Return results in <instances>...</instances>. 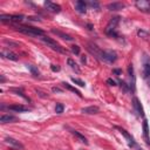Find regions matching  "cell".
Wrapping results in <instances>:
<instances>
[{"label":"cell","instance_id":"cell-1","mask_svg":"<svg viewBox=\"0 0 150 150\" xmlns=\"http://www.w3.org/2000/svg\"><path fill=\"white\" fill-rule=\"evenodd\" d=\"M16 31H19L20 33H24L26 35H29V37H33V38L43 37V35H45V32L42 29L32 27V26H18Z\"/></svg>","mask_w":150,"mask_h":150},{"label":"cell","instance_id":"cell-2","mask_svg":"<svg viewBox=\"0 0 150 150\" xmlns=\"http://www.w3.org/2000/svg\"><path fill=\"white\" fill-rule=\"evenodd\" d=\"M120 19H121L120 16H114L108 22L107 28H105V33H107L109 37H113V38H117L119 37L117 33H116V27H117V25L120 24Z\"/></svg>","mask_w":150,"mask_h":150},{"label":"cell","instance_id":"cell-3","mask_svg":"<svg viewBox=\"0 0 150 150\" xmlns=\"http://www.w3.org/2000/svg\"><path fill=\"white\" fill-rule=\"evenodd\" d=\"M87 50L92 55H94L96 59L103 61V50L98 45H95L94 42H87Z\"/></svg>","mask_w":150,"mask_h":150},{"label":"cell","instance_id":"cell-4","mask_svg":"<svg viewBox=\"0 0 150 150\" xmlns=\"http://www.w3.org/2000/svg\"><path fill=\"white\" fill-rule=\"evenodd\" d=\"M41 40L45 42L48 47H50L53 50H56V52H59V53H64V54H66V53H67V50H65L55 40H53V39H50V38H47V37H42Z\"/></svg>","mask_w":150,"mask_h":150},{"label":"cell","instance_id":"cell-5","mask_svg":"<svg viewBox=\"0 0 150 150\" xmlns=\"http://www.w3.org/2000/svg\"><path fill=\"white\" fill-rule=\"evenodd\" d=\"M117 60V54L114 50H103V61L109 64H114Z\"/></svg>","mask_w":150,"mask_h":150},{"label":"cell","instance_id":"cell-6","mask_svg":"<svg viewBox=\"0 0 150 150\" xmlns=\"http://www.w3.org/2000/svg\"><path fill=\"white\" fill-rule=\"evenodd\" d=\"M135 5L141 12L150 13V1L149 0H137Z\"/></svg>","mask_w":150,"mask_h":150},{"label":"cell","instance_id":"cell-7","mask_svg":"<svg viewBox=\"0 0 150 150\" xmlns=\"http://www.w3.org/2000/svg\"><path fill=\"white\" fill-rule=\"evenodd\" d=\"M45 7L52 13H59L61 11V6L54 3H50V1H45Z\"/></svg>","mask_w":150,"mask_h":150},{"label":"cell","instance_id":"cell-8","mask_svg":"<svg viewBox=\"0 0 150 150\" xmlns=\"http://www.w3.org/2000/svg\"><path fill=\"white\" fill-rule=\"evenodd\" d=\"M7 109L8 110H12V111H15V113H25V111H28L29 110L28 107H25V105H21V104H12V105H8Z\"/></svg>","mask_w":150,"mask_h":150},{"label":"cell","instance_id":"cell-9","mask_svg":"<svg viewBox=\"0 0 150 150\" xmlns=\"http://www.w3.org/2000/svg\"><path fill=\"white\" fill-rule=\"evenodd\" d=\"M126 7V4H123V3H120V1H115V3H110L108 4L107 8L109 11H120L122 10V8H124Z\"/></svg>","mask_w":150,"mask_h":150},{"label":"cell","instance_id":"cell-10","mask_svg":"<svg viewBox=\"0 0 150 150\" xmlns=\"http://www.w3.org/2000/svg\"><path fill=\"white\" fill-rule=\"evenodd\" d=\"M100 111V108L98 105H90V107H86L81 109L82 114H88V115H93V114H98Z\"/></svg>","mask_w":150,"mask_h":150},{"label":"cell","instance_id":"cell-11","mask_svg":"<svg viewBox=\"0 0 150 150\" xmlns=\"http://www.w3.org/2000/svg\"><path fill=\"white\" fill-rule=\"evenodd\" d=\"M5 141H6V143L13 145V147H14V148H16V149H24V145L19 142V141L14 140L13 137H6V138H5Z\"/></svg>","mask_w":150,"mask_h":150},{"label":"cell","instance_id":"cell-12","mask_svg":"<svg viewBox=\"0 0 150 150\" xmlns=\"http://www.w3.org/2000/svg\"><path fill=\"white\" fill-rule=\"evenodd\" d=\"M52 33L55 34V35H58V37H60L61 39H64V40L73 41V38L70 37V35H68V34H66V33H64V32H61V31H58V29H54V28H53V29H52Z\"/></svg>","mask_w":150,"mask_h":150},{"label":"cell","instance_id":"cell-13","mask_svg":"<svg viewBox=\"0 0 150 150\" xmlns=\"http://www.w3.org/2000/svg\"><path fill=\"white\" fill-rule=\"evenodd\" d=\"M16 121H18V119L13 115H3L0 117V123H3V124H5V123H13Z\"/></svg>","mask_w":150,"mask_h":150},{"label":"cell","instance_id":"cell-14","mask_svg":"<svg viewBox=\"0 0 150 150\" xmlns=\"http://www.w3.org/2000/svg\"><path fill=\"white\" fill-rule=\"evenodd\" d=\"M86 8H87V5H86V3L84 1H82V0H79V1H76V4H75V10L79 12V13H86Z\"/></svg>","mask_w":150,"mask_h":150},{"label":"cell","instance_id":"cell-15","mask_svg":"<svg viewBox=\"0 0 150 150\" xmlns=\"http://www.w3.org/2000/svg\"><path fill=\"white\" fill-rule=\"evenodd\" d=\"M133 105H134V108L136 109V111H137L138 115H141V116L144 115V114H143V108H142V105H141V103H140V101H138L137 98H134V100H133Z\"/></svg>","mask_w":150,"mask_h":150},{"label":"cell","instance_id":"cell-16","mask_svg":"<svg viewBox=\"0 0 150 150\" xmlns=\"http://www.w3.org/2000/svg\"><path fill=\"white\" fill-rule=\"evenodd\" d=\"M1 56L3 58H6L8 60H12V61H16V60H19V55L15 54V53H12V52H1Z\"/></svg>","mask_w":150,"mask_h":150},{"label":"cell","instance_id":"cell-17","mask_svg":"<svg viewBox=\"0 0 150 150\" xmlns=\"http://www.w3.org/2000/svg\"><path fill=\"white\" fill-rule=\"evenodd\" d=\"M72 134L80 141V142H82V143H84V144H88V141H87V138L81 134V133H79V131H76V130H72Z\"/></svg>","mask_w":150,"mask_h":150},{"label":"cell","instance_id":"cell-18","mask_svg":"<svg viewBox=\"0 0 150 150\" xmlns=\"http://www.w3.org/2000/svg\"><path fill=\"white\" fill-rule=\"evenodd\" d=\"M62 86L66 88V89H68V90H70V92H73V93H75L76 95H79V96H80V98H81V96H82V94L80 93V90H77L76 89V88L75 87H73V86H70L69 83H67V82H64L62 83Z\"/></svg>","mask_w":150,"mask_h":150},{"label":"cell","instance_id":"cell-19","mask_svg":"<svg viewBox=\"0 0 150 150\" xmlns=\"http://www.w3.org/2000/svg\"><path fill=\"white\" fill-rule=\"evenodd\" d=\"M67 64H68V66H70V68H72L73 70H75L76 73H80V68H79V66H77V64L75 62V61L73 60V59H68L67 60Z\"/></svg>","mask_w":150,"mask_h":150},{"label":"cell","instance_id":"cell-20","mask_svg":"<svg viewBox=\"0 0 150 150\" xmlns=\"http://www.w3.org/2000/svg\"><path fill=\"white\" fill-rule=\"evenodd\" d=\"M143 135H144V138L147 141V143L149 144V128H148V122H147V120L143 121Z\"/></svg>","mask_w":150,"mask_h":150},{"label":"cell","instance_id":"cell-21","mask_svg":"<svg viewBox=\"0 0 150 150\" xmlns=\"http://www.w3.org/2000/svg\"><path fill=\"white\" fill-rule=\"evenodd\" d=\"M137 35L140 38H143V39H149L150 38V33L147 32V31H143V29H140L137 32Z\"/></svg>","mask_w":150,"mask_h":150},{"label":"cell","instance_id":"cell-22","mask_svg":"<svg viewBox=\"0 0 150 150\" xmlns=\"http://www.w3.org/2000/svg\"><path fill=\"white\" fill-rule=\"evenodd\" d=\"M27 66V68H28V70L32 73V75H34V76H39V70H38V68H35L34 66H32V65H26Z\"/></svg>","mask_w":150,"mask_h":150},{"label":"cell","instance_id":"cell-23","mask_svg":"<svg viewBox=\"0 0 150 150\" xmlns=\"http://www.w3.org/2000/svg\"><path fill=\"white\" fill-rule=\"evenodd\" d=\"M0 21H3V22H10V21H12V15L1 14V15H0Z\"/></svg>","mask_w":150,"mask_h":150},{"label":"cell","instance_id":"cell-24","mask_svg":"<svg viewBox=\"0 0 150 150\" xmlns=\"http://www.w3.org/2000/svg\"><path fill=\"white\" fill-rule=\"evenodd\" d=\"M64 109H65V105L62 103H58L55 105V113L56 114H62L64 113Z\"/></svg>","mask_w":150,"mask_h":150},{"label":"cell","instance_id":"cell-25","mask_svg":"<svg viewBox=\"0 0 150 150\" xmlns=\"http://www.w3.org/2000/svg\"><path fill=\"white\" fill-rule=\"evenodd\" d=\"M150 76V64L145 62L144 64V77Z\"/></svg>","mask_w":150,"mask_h":150},{"label":"cell","instance_id":"cell-26","mask_svg":"<svg viewBox=\"0 0 150 150\" xmlns=\"http://www.w3.org/2000/svg\"><path fill=\"white\" fill-rule=\"evenodd\" d=\"M88 5H89L90 7H93V8H96V10H99L100 8V4L98 1H93V0H89V1H88Z\"/></svg>","mask_w":150,"mask_h":150},{"label":"cell","instance_id":"cell-27","mask_svg":"<svg viewBox=\"0 0 150 150\" xmlns=\"http://www.w3.org/2000/svg\"><path fill=\"white\" fill-rule=\"evenodd\" d=\"M72 81L77 84V86H80V87H84V82L82 80H80V79H75V77H72Z\"/></svg>","mask_w":150,"mask_h":150},{"label":"cell","instance_id":"cell-28","mask_svg":"<svg viewBox=\"0 0 150 150\" xmlns=\"http://www.w3.org/2000/svg\"><path fill=\"white\" fill-rule=\"evenodd\" d=\"M70 49H72V52L74 53L75 55H79V54H80V47H79L77 45H73Z\"/></svg>","mask_w":150,"mask_h":150},{"label":"cell","instance_id":"cell-29","mask_svg":"<svg viewBox=\"0 0 150 150\" xmlns=\"http://www.w3.org/2000/svg\"><path fill=\"white\" fill-rule=\"evenodd\" d=\"M24 19V15H12V21L14 22H19Z\"/></svg>","mask_w":150,"mask_h":150},{"label":"cell","instance_id":"cell-30","mask_svg":"<svg viewBox=\"0 0 150 150\" xmlns=\"http://www.w3.org/2000/svg\"><path fill=\"white\" fill-rule=\"evenodd\" d=\"M120 84H121V88H122V89L124 90L126 93L129 90V88H128V86H127V83H126L124 81H121V82H120Z\"/></svg>","mask_w":150,"mask_h":150},{"label":"cell","instance_id":"cell-31","mask_svg":"<svg viewBox=\"0 0 150 150\" xmlns=\"http://www.w3.org/2000/svg\"><path fill=\"white\" fill-rule=\"evenodd\" d=\"M50 69L53 70V72H59V70H60V67H59V66H55V65H52V66H50Z\"/></svg>","mask_w":150,"mask_h":150},{"label":"cell","instance_id":"cell-32","mask_svg":"<svg viewBox=\"0 0 150 150\" xmlns=\"http://www.w3.org/2000/svg\"><path fill=\"white\" fill-rule=\"evenodd\" d=\"M107 83L109 84V86H116V82L113 80V79H108L107 80Z\"/></svg>","mask_w":150,"mask_h":150},{"label":"cell","instance_id":"cell-33","mask_svg":"<svg viewBox=\"0 0 150 150\" xmlns=\"http://www.w3.org/2000/svg\"><path fill=\"white\" fill-rule=\"evenodd\" d=\"M113 74H116L117 76L122 74V70L121 69H113Z\"/></svg>","mask_w":150,"mask_h":150},{"label":"cell","instance_id":"cell-34","mask_svg":"<svg viewBox=\"0 0 150 150\" xmlns=\"http://www.w3.org/2000/svg\"><path fill=\"white\" fill-rule=\"evenodd\" d=\"M52 90H53V92H58V93H61V89H59V88H55V87L53 88Z\"/></svg>","mask_w":150,"mask_h":150},{"label":"cell","instance_id":"cell-35","mask_svg":"<svg viewBox=\"0 0 150 150\" xmlns=\"http://www.w3.org/2000/svg\"><path fill=\"white\" fill-rule=\"evenodd\" d=\"M81 61H82V64H86V61H87V60H86V56H84V55L81 58Z\"/></svg>","mask_w":150,"mask_h":150},{"label":"cell","instance_id":"cell-36","mask_svg":"<svg viewBox=\"0 0 150 150\" xmlns=\"http://www.w3.org/2000/svg\"><path fill=\"white\" fill-rule=\"evenodd\" d=\"M6 81V79H5V76L4 75H1V83H4Z\"/></svg>","mask_w":150,"mask_h":150}]
</instances>
